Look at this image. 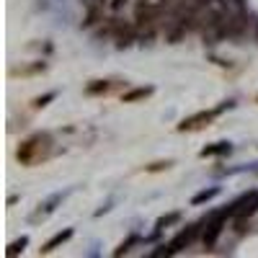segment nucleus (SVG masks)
Segmentation results:
<instances>
[{
	"label": "nucleus",
	"instance_id": "obj_2",
	"mask_svg": "<svg viewBox=\"0 0 258 258\" xmlns=\"http://www.w3.org/2000/svg\"><path fill=\"white\" fill-rule=\"evenodd\" d=\"M197 232H199V227H197V225H191V227L181 230V232L176 235V238L168 243V248H165V250H158L155 255H163V253H178L181 248H186V245H188L194 238H197Z\"/></svg>",
	"mask_w": 258,
	"mask_h": 258
},
{
	"label": "nucleus",
	"instance_id": "obj_7",
	"mask_svg": "<svg viewBox=\"0 0 258 258\" xmlns=\"http://www.w3.org/2000/svg\"><path fill=\"white\" fill-rule=\"evenodd\" d=\"M68 238H70V230H64V232H59V235H54V238H52V240H49V243H47L44 248H41V250H52L54 245H59L62 240H68Z\"/></svg>",
	"mask_w": 258,
	"mask_h": 258
},
{
	"label": "nucleus",
	"instance_id": "obj_9",
	"mask_svg": "<svg viewBox=\"0 0 258 258\" xmlns=\"http://www.w3.org/2000/svg\"><path fill=\"white\" fill-rule=\"evenodd\" d=\"M24 245H26V238H21L18 243H13V245L8 248V255H16L18 250H24Z\"/></svg>",
	"mask_w": 258,
	"mask_h": 258
},
{
	"label": "nucleus",
	"instance_id": "obj_3",
	"mask_svg": "<svg viewBox=\"0 0 258 258\" xmlns=\"http://www.w3.org/2000/svg\"><path fill=\"white\" fill-rule=\"evenodd\" d=\"M227 214H230V212H220L217 217L207 225V230H204V245H207V248H212L214 243H217L220 232H222V225H225V220H227Z\"/></svg>",
	"mask_w": 258,
	"mask_h": 258
},
{
	"label": "nucleus",
	"instance_id": "obj_1",
	"mask_svg": "<svg viewBox=\"0 0 258 258\" xmlns=\"http://www.w3.org/2000/svg\"><path fill=\"white\" fill-rule=\"evenodd\" d=\"M49 147H52L49 135H34L31 140H26L24 145L18 147V160L24 165H34V163L44 160L49 155Z\"/></svg>",
	"mask_w": 258,
	"mask_h": 258
},
{
	"label": "nucleus",
	"instance_id": "obj_10",
	"mask_svg": "<svg viewBox=\"0 0 258 258\" xmlns=\"http://www.w3.org/2000/svg\"><path fill=\"white\" fill-rule=\"evenodd\" d=\"M214 194H217V191H204V194H199V197H197V199H194V202H204V199H212V197H214Z\"/></svg>",
	"mask_w": 258,
	"mask_h": 258
},
{
	"label": "nucleus",
	"instance_id": "obj_8",
	"mask_svg": "<svg viewBox=\"0 0 258 258\" xmlns=\"http://www.w3.org/2000/svg\"><path fill=\"white\" fill-rule=\"evenodd\" d=\"M145 96H150V88H137V91H132V93H126L124 101L129 103V101H137V98H145Z\"/></svg>",
	"mask_w": 258,
	"mask_h": 258
},
{
	"label": "nucleus",
	"instance_id": "obj_4",
	"mask_svg": "<svg viewBox=\"0 0 258 258\" xmlns=\"http://www.w3.org/2000/svg\"><path fill=\"white\" fill-rule=\"evenodd\" d=\"M214 116H217V111H204V114H197V116H191V119H183L178 124V132H194V129H202L204 124H209Z\"/></svg>",
	"mask_w": 258,
	"mask_h": 258
},
{
	"label": "nucleus",
	"instance_id": "obj_11",
	"mask_svg": "<svg viewBox=\"0 0 258 258\" xmlns=\"http://www.w3.org/2000/svg\"><path fill=\"white\" fill-rule=\"evenodd\" d=\"M121 6H124V0H114V3H111V8H114V11H119Z\"/></svg>",
	"mask_w": 258,
	"mask_h": 258
},
{
	"label": "nucleus",
	"instance_id": "obj_12",
	"mask_svg": "<svg viewBox=\"0 0 258 258\" xmlns=\"http://www.w3.org/2000/svg\"><path fill=\"white\" fill-rule=\"evenodd\" d=\"M255 34H258V29H255Z\"/></svg>",
	"mask_w": 258,
	"mask_h": 258
},
{
	"label": "nucleus",
	"instance_id": "obj_5",
	"mask_svg": "<svg viewBox=\"0 0 258 258\" xmlns=\"http://www.w3.org/2000/svg\"><path fill=\"white\" fill-rule=\"evenodd\" d=\"M111 88H114L111 80H96L93 85H88V93H91V96H96V93H109Z\"/></svg>",
	"mask_w": 258,
	"mask_h": 258
},
{
	"label": "nucleus",
	"instance_id": "obj_6",
	"mask_svg": "<svg viewBox=\"0 0 258 258\" xmlns=\"http://www.w3.org/2000/svg\"><path fill=\"white\" fill-rule=\"evenodd\" d=\"M220 153H230V145H227V142H217L214 147L202 150V155H204V158H207V155H220Z\"/></svg>",
	"mask_w": 258,
	"mask_h": 258
}]
</instances>
